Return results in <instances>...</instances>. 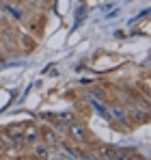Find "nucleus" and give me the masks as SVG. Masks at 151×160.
<instances>
[{
    "mask_svg": "<svg viewBox=\"0 0 151 160\" xmlns=\"http://www.w3.org/2000/svg\"><path fill=\"white\" fill-rule=\"evenodd\" d=\"M24 2H28L30 7H35V9H41V7H46L48 4V0H24Z\"/></svg>",
    "mask_w": 151,
    "mask_h": 160,
    "instance_id": "obj_8",
    "label": "nucleus"
},
{
    "mask_svg": "<svg viewBox=\"0 0 151 160\" xmlns=\"http://www.w3.org/2000/svg\"><path fill=\"white\" fill-rule=\"evenodd\" d=\"M2 138L7 145L15 149H24V126H7L2 130Z\"/></svg>",
    "mask_w": 151,
    "mask_h": 160,
    "instance_id": "obj_1",
    "label": "nucleus"
},
{
    "mask_svg": "<svg viewBox=\"0 0 151 160\" xmlns=\"http://www.w3.org/2000/svg\"><path fill=\"white\" fill-rule=\"evenodd\" d=\"M39 138H41V130H39L37 126H32V123L24 126V147L32 145V143L39 141Z\"/></svg>",
    "mask_w": 151,
    "mask_h": 160,
    "instance_id": "obj_4",
    "label": "nucleus"
},
{
    "mask_svg": "<svg viewBox=\"0 0 151 160\" xmlns=\"http://www.w3.org/2000/svg\"><path fill=\"white\" fill-rule=\"evenodd\" d=\"M67 136L71 138V141H76V143H80V145H84L86 141H89V130L82 126V123H69L67 126Z\"/></svg>",
    "mask_w": 151,
    "mask_h": 160,
    "instance_id": "obj_2",
    "label": "nucleus"
},
{
    "mask_svg": "<svg viewBox=\"0 0 151 160\" xmlns=\"http://www.w3.org/2000/svg\"><path fill=\"white\" fill-rule=\"evenodd\" d=\"M108 112H110V119H117V121H121V123H127V121H129V119H127V110L121 108V106H112Z\"/></svg>",
    "mask_w": 151,
    "mask_h": 160,
    "instance_id": "obj_6",
    "label": "nucleus"
},
{
    "mask_svg": "<svg viewBox=\"0 0 151 160\" xmlns=\"http://www.w3.org/2000/svg\"><path fill=\"white\" fill-rule=\"evenodd\" d=\"M28 149H30V154H32V158H39V160H48L52 158V149L39 138V141H35L32 145H28Z\"/></svg>",
    "mask_w": 151,
    "mask_h": 160,
    "instance_id": "obj_3",
    "label": "nucleus"
},
{
    "mask_svg": "<svg viewBox=\"0 0 151 160\" xmlns=\"http://www.w3.org/2000/svg\"><path fill=\"white\" fill-rule=\"evenodd\" d=\"M7 11H9V15L11 18H15V20H22L24 15H22V11L17 9V7H7Z\"/></svg>",
    "mask_w": 151,
    "mask_h": 160,
    "instance_id": "obj_7",
    "label": "nucleus"
},
{
    "mask_svg": "<svg viewBox=\"0 0 151 160\" xmlns=\"http://www.w3.org/2000/svg\"><path fill=\"white\" fill-rule=\"evenodd\" d=\"M0 56H2V50H0Z\"/></svg>",
    "mask_w": 151,
    "mask_h": 160,
    "instance_id": "obj_10",
    "label": "nucleus"
},
{
    "mask_svg": "<svg viewBox=\"0 0 151 160\" xmlns=\"http://www.w3.org/2000/svg\"><path fill=\"white\" fill-rule=\"evenodd\" d=\"M4 152H7V143H4V138L0 134V156H4Z\"/></svg>",
    "mask_w": 151,
    "mask_h": 160,
    "instance_id": "obj_9",
    "label": "nucleus"
},
{
    "mask_svg": "<svg viewBox=\"0 0 151 160\" xmlns=\"http://www.w3.org/2000/svg\"><path fill=\"white\" fill-rule=\"evenodd\" d=\"M41 141H43L50 149H54L58 143H63V136H61V134H56L54 130H46V132H41Z\"/></svg>",
    "mask_w": 151,
    "mask_h": 160,
    "instance_id": "obj_5",
    "label": "nucleus"
}]
</instances>
